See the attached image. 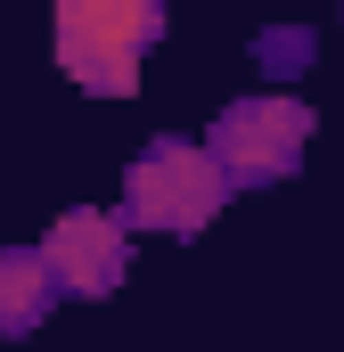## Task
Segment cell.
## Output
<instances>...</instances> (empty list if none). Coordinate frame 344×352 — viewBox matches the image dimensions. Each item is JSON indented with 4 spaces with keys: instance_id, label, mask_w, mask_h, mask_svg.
<instances>
[{
    "instance_id": "6da1fadb",
    "label": "cell",
    "mask_w": 344,
    "mask_h": 352,
    "mask_svg": "<svg viewBox=\"0 0 344 352\" xmlns=\"http://www.w3.org/2000/svg\"><path fill=\"white\" fill-rule=\"evenodd\" d=\"M164 33L156 0H58V66L98 98L140 90V50Z\"/></svg>"
},
{
    "instance_id": "7a4b0ae2",
    "label": "cell",
    "mask_w": 344,
    "mask_h": 352,
    "mask_svg": "<svg viewBox=\"0 0 344 352\" xmlns=\"http://www.w3.org/2000/svg\"><path fill=\"white\" fill-rule=\"evenodd\" d=\"M222 197H230V180L213 164V148H189V140L140 148L131 173H123V213L140 230H172V238H197L222 213Z\"/></svg>"
},
{
    "instance_id": "3957f363",
    "label": "cell",
    "mask_w": 344,
    "mask_h": 352,
    "mask_svg": "<svg viewBox=\"0 0 344 352\" xmlns=\"http://www.w3.org/2000/svg\"><path fill=\"white\" fill-rule=\"evenodd\" d=\"M312 140V107L303 98H238L222 123H213V164L222 180L255 188V180H279Z\"/></svg>"
},
{
    "instance_id": "277c9868",
    "label": "cell",
    "mask_w": 344,
    "mask_h": 352,
    "mask_svg": "<svg viewBox=\"0 0 344 352\" xmlns=\"http://www.w3.org/2000/svg\"><path fill=\"white\" fill-rule=\"evenodd\" d=\"M41 263L58 270V287H74V295H115V287H123V263H131L123 221H115V213H98V205L58 213V221H50V238H41Z\"/></svg>"
},
{
    "instance_id": "5b68a950",
    "label": "cell",
    "mask_w": 344,
    "mask_h": 352,
    "mask_svg": "<svg viewBox=\"0 0 344 352\" xmlns=\"http://www.w3.org/2000/svg\"><path fill=\"white\" fill-rule=\"evenodd\" d=\"M50 295H58V270L41 263L33 246H8V254H0V336H25V328H41Z\"/></svg>"
}]
</instances>
